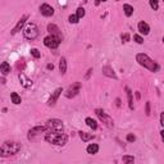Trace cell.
Returning <instances> with one entry per match:
<instances>
[{
    "instance_id": "obj_1",
    "label": "cell",
    "mask_w": 164,
    "mask_h": 164,
    "mask_svg": "<svg viewBox=\"0 0 164 164\" xmlns=\"http://www.w3.org/2000/svg\"><path fill=\"white\" fill-rule=\"evenodd\" d=\"M45 140L48 141L49 144L63 146V145L67 144V136L63 133V131H56V132H46L45 133Z\"/></svg>"
},
{
    "instance_id": "obj_2",
    "label": "cell",
    "mask_w": 164,
    "mask_h": 164,
    "mask_svg": "<svg viewBox=\"0 0 164 164\" xmlns=\"http://www.w3.org/2000/svg\"><path fill=\"white\" fill-rule=\"evenodd\" d=\"M21 150V145L18 142H14V141H7L1 145L0 147V155L4 158L10 157V155L17 154L18 151Z\"/></svg>"
},
{
    "instance_id": "obj_3",
    "label": "cell",
    "mask_w": 164,
    "mask_h": 164,
    "mask_svg": "<svg viewBox=\"0 0 164 164\" xmlns=\"http://www.w3.org/2000/svg\"><path fill=\"white\" fill-rule=\"evenodd\" d=\"M136 60L138 62V64L140 65L147 68V69H150L151 72H157V71L159 69V65L153 60V59H150L146 54H137V55H136Z\"/></svg>"
},
{
    "instance_id": "obj_4",
    "label": "cell",
    "mask_w": 164,
    "mask_h": 164,
    "mask_svg": "<svg viewBox=\"0 0 164 164\" xmlns=\"http://www.w3.org/2000/svg\"><path fill=\"white\" fill-rule=\"evenodd\" d=\"M23 35L26 39L28 40H35L37 36H39V28L35 23H30L26 26V28L23 30Z\"/></svg>"
},
{
    "instance_id": "obj_5",
    "label": "cell",
    "mask_w": 164,
    "mask_h": 164,
    "mask_svg": "<svg viewBox=\"0 0 164 164\" xmlns=\"http://www.w3.org/2000/svg\"><path fill=\"white\" fill-rule=\"evenodd\" d=\"M46 127V132H56V131H63V122L59 119H49L45 124Z\"/></svg>"
},
{
    "instance_id": "obj_6",
    "label": "cell",
    "mask_w": 164,
    "mask_h": 164,
    "mask_svg": "<svg viewBox=\"0 0 164 164\" xmlns=\"http://www.w3.org/2000/svg\"><path fill=\"white\" fill-rule=\"evenodd\" d=\"M60 42H62L60 39H58V37H55V36H51V35L44 39L45 46H48V48H50V49H56Z\"/></svg>"
},
{
    "instance_id": "obj_7",
    "label": "cell",
    "mask_w": 164,
    "mask_h": 164,
    "mask_svg": "<svg viewBox=\"0 0 164 164\" xmlns=\"http://www.w3.org/2000/svg\"><path fill=\"white\" fill-rule=\"evenodd\" d=\"M95 113H96V116L100 118V121H103V123H105L108 127H113V119H112L104 110H101V109H96Z\"/></svg>"
},
{
    "instance_id": "obj_8",
    "label": "cell",
    "mask_w": 164,
    "mask_h": 164,
    "mask_svg": "<svg viewBox=\"0 0 164 164\" xmlns=\"http://www.w3.org/2000/svg\"><path fill=\"white\" fill-rule=\"evenodd\" d=\"M80 86H81L80 82H76L73 86H71L69 89L67 90V92H65V96H67V97H75L76 95L80 92Z\"/></svg>"
},
{
    "instance_id": "obj_9",
    "label": "cell",
    "mask_w": 164,
    "mask_h": 164,
    "mask_svg": "<svg viewBox=\"0 0 164 164\" xmlns=\"http://www.w3.org/2000/svg\"><path fill=\"white\" fill-rule=\"evenodd\" d=\"M46 131L48 130H46L45 126H37V127L32 128V130L28 132V138H34L35 136L40 135V133H46Z\"/></svg>"
},
{
    "instance_id": "obj_10",
    "label": "cell",
    "mask_w": 164,
    "mask_h": 164,
    "mask_svg": "<svg viewBox=\"0 0 164 164\" xmlns=\"http://www.w3.org/2000/svg\"><path fill=\"white\" fill-rule=\"evenodd\" d=\"M40 12H41V14L45 15V17H51V15L54 14V8L49 4H42L40 7Z\"/></svg>"
},
{
    "instance_id": "obj_11",
    "label": "cell",
    "mask_w": 164,
    "mask_h": 164,
    "mask_svg": "<svg viewBox=\"0 0 164 164\" xmlns=\"http://www.w3.org/2000/svg\"><path fill=\"white\" fill-rule=\"evenodd\" d=\"M48 31L50 32L51 36H55V37H58V39H60V40L63 39V36L60 34V30H59L58 26H55V24H53V23L48 24Z\"/></svg>"
},
{
    "instance_id": "obj_12",
    "label": "cell",
    "mask_w": 164,
    "mask_h": 164,
    "mask_svg": "<svg viewBox=\"0 0 164 164\" xmlns=\"http://www.w3.org/2000/svg\"><path fill=\"white\" fill-rule=\"evenodd\" d=\"M27 19H28V15H27V14H24L23 17H22L21 19L18 21V23L15 24V27H14V28H13L12 34H13V35H15V34H17V32H19L21 30H22V27L24 26V23H26V21H27Z\"/></svg>"
},
{
    "instance_id": "obj_13",
    "label": "cell",
    "mask_w": 164,
    "mask_h": 164,
    "mask_svg": "<svg viewBox=\"0 0 164 164\" xmlns=\"http://www.w3.org/2000/svg\"><path fill=\"white\" fill-rule=\"evenodd\" d=\"M18 78H19L21 85H22L23 87H26V89H28V87H31V86H32V81L30 80V78L27 77V76L24 75V73H19Z\"/></svg>"
},
{
    "instance_id": "obj_14",
    "label": "cell",
    "mask_w": 164,
    "mask_h": 164,
    "mask_svg": "<svg viewBox=\"0 0 164 164\" xmlns=\"http://www.w3.org/2000/svg\"><path fill=\"white\" fill-rule=\"evenodd\" d=\"M60 92H62V89H56L55 91L53 92V95L50 96V99L48 100V105L49 106H54V105H55V103H56V100H58Z\"/></svg>"
},
{
    "instance_id": "obj_15",
    "label": "cell",
    "mask_w": 164,
    "mask_h": 164,
    "mask_svg": "<svg viewBox=\"0 0 164 164\" xmlns=\"http://www.w3.org/2000/svg\"><path fill=\"white\" fill-rule=\"evenodd\" d=\"M137 27H138L140 34H142V35H147L149 34V31H150V27H149V24H147L146 22H140Z\"/></svg>"
},
{
    "instance_id": "obj_16",
    "label": "cell",
    "mask_w": 164,
    "mask_h": 164,
    "mask_svg": "<svg viewBox=\"0 0 164 164\" xmlns=\"http://www.w3.org/2000/svg\"><path fill=\"white\" fill-rule=\"evenodd\" d=\"M103 73H104L105 76H108V77H110V78H117L116 73H114V71L112 69L109 65H106V67H103Z\"/></svg>"
},
{
    "instance_id": "obj_17",
    "label": "cell",
    "mask_w": 164,
    "mask_h": 164,
    "mask_svg": "<svg viewBox=\"0 0 164 164\" xmlns=\"http://www.w3.org/2000/svg\"><path fill=\"white\" fill-rule=\"evenodd\" d=\"M0 72H1L4 76L9 75V73H10V65L8 64L7 62H3L1 65H0Z\"/></svg>"
},
{
    "instance_id": "obj_18",
    "label": "cell",
    "mask_w": 164,
    "mask_h": 164,
    "mask_svg": "<svg viewBox=\"0 0 164 164\" xmlns=\"http://www.w3.org/2000/svg\"><path fill=\"white\" fill-rule=\"evenodd\" d=\"M86 151L89 153V154L94 155V154H96V153L99 151V146H97V144H90L89 146H87Z\"/></svg>"
},
{
    "instance_id": "obj_19",
    "label": "cell",
    "mask_w": 164,
    "mask_h": 164,
    "mask_svg": "<svg viewBox=\"0 0 164 164\" xmlns=\"http://www.w3.org/2000/svg\"><path fill=\"white\" fill-rule=\"evenodd\" d=\"M80 136H81L82 141H85V142H87V141L94 138V135H92V133H87V132H80Z\"/></svg>"
},
{
    "instance_id": "obj_20",
    "label": "cell",
    "mask_w": 164,
    "mask_h": 164,
    "mask_svg": "<svg viewBox=\"0 0 164 164\" xmlns=\"http://www.w3.org/2000/svg\"><path fill=\"white\" fill-rule=\"evenodd\" d=\"M59 69H60L62 75H64V73L67 72V60H65L64 58H62L60 62H59Z\"/></svg>"
},
{
    "instance_id": "obj_21",
    "label": "cell",
    "mask_w": 164,
    "mask_h": 164,
    "mask_svg": "<svg viewBox=\"0 0 164 164\" xmlns=\"http://www.w3.org/2000/svg\"><path fill=\"white\" fill-rule=\"evenodd\" d=\"M123 10H124V14L127 15V17H131V15L133 14V8L131 7L130 4H126L124 7H123Z\"/></svg>"
},
{
    "instance_id": "obj_22",
    "label": "cell",
    "mask_w": 164,
    "mask_h": 164,
    "mask_svg": "<svg viewBox=\"0 0 164 164\" xmlns=\"http://www.w3.org/2000/svg\"><path fill=\"white\" fill-rule=\"evenodd\" d=\"M86 124L89 126L90 128H92V130H96L97 128V123L95 119H92V118H86Z\"/></svg>"
},
{
    "instance_id": "obj_23",
    "label": "cell",
    "mask_w": 164,
    "mask_h": 164,
    "mask_svg": "<svg viewBox=\"0 0 164 164\" xmlns=\"http://www.w3.org/2000/svg\"><path fill=\"white\" fill-rule=\"evenodd\" d=\"M10 99H12L13 104H21V96L17 92H12V94H10Z\"/></svg>"
},
{
    "instance_id": "obj_24",
    "label": "cell",
    "mask_w": 164,
    "mask_h": 164,
    "mask_svg": "<svg viewBox=\"0 0 164 164\" xmlns=\"http://www.w3.org/2000/svg\"><path fill=\"white\" fill-rule=\"evenodd\" d=\"M127 91V96H128V105H130V109H133V99H132V91L130 89H126Z\"/></svg>"
},
{
    "instance_id": "obj_25",
    "label": "cell",
    "mask_w": 164,
    "mask_h": 164,
    "mask_svg": "<svg viewBox=\"0 0 164 164\" xmlns=\"http://www.w3.org/2000/svg\"><path fill=\"white\" fill-rule=\"evenodd\" d=\"M150 7L154 10H158V8H159V0H150Z\"/></svg>"
},
{
    "instance_id": "obj_26",
    "label": "cell",
    "mask_w": 164,
    "mask_h": 164,
    "mask_svg": "<svg viewBox=\"0 0 164 164\" xmlns=\"http://www.w3.org/2000/svg\"><path fill=\"white\" fill-rule=\"evenodd\" d=\"M133 160H135V158L130 157V155H124L123 157V162H126V163H133Z\"/></svg>"
},
{
    "instance_id": "obj_27",
    "label": "cell",
    "mask_w": 164,
    "mask_h": 164,
    "mask_svg": "<svg viewBox=\"0 0 164 164\" xmlns=\"http://www.w3.org/2000/svg\"><path fill=\"white\" fill-rule=\"evenodd\" d=\"M31 54H32L34 58H36V59L40 58V51L37 50V49H31Z\"/></svg>"
},
{
    "instance_id": "obj_28",
    "label": "cell",
    "mask_w": 164,
    "mask_h": 164,
    "mask_svg": "<svg viewBox=\"0 0 164 164\" xmlns=\"http://www.w3.org/2000/svg\"><path fill=\"white\" fill-rule=\"evenodd\" d=\"M76 15H77L78 18L85 17V9H83V8H78V9H77V14H76Z\"/></svg>"
},
{
    "instance_id": "obj_29",
    "label": "cell",
    "mask_w": 164,
    "mask_h": 164,
    "mask_svg": "<svg viewBox=\"0 0 164 164\" xmlns=\"http://www.w3.org/2000/svg\"><path fill=\"white\" fill-rule=\"evenodd\" d=\"M133 40H135L137 44H142L144 42V39L140 36V35H135V36H133Z\"/></svg>"
},
{
    "instance_id": "obj_30",
    "label": "cell",
    "mask_w": 164,
    "mask_h": 164,
    "mask_svg": "<svg viewBox=\"0 0 164 164\" xmlns=\"http://www.w3.org/2000/svg\"><path fill=\"white\" fill-rule=\"evenodd\" d=\"M68 19H69L71 23H77L80 18H78L77 15H69V18H68Z\"/></svg>"
},
{
    "instance_id": "obj_31",
    "label": "cell",
    "mask_w": 164,
    "mask_h": 164,
    "mask_svg": "<svg viewBox=\"0 0 164 164\" xmlns=\"http://www.w3.org/2000/svg\"><path fill=\"white\" fill-rule=\"evenodd\" d=\"M135 140H136L135 135H132V133H128V135H127V141H128V142H133Z\"/></svg>"
},
{
    "instance_id": "obj_32",
    "label": "cell",
    "mask_w": 164,
    "mask_h": 164,
    "mask_svg": "<svg viewBox=\"0 0 164 164\" xmlns=\"http://www.w3.org/2000/svg\"><path fill=\"white\" fill-rule=\"evenodd\" d=\"M122 40H123V42H127V41L130 40V35H128V34H123L122 35Z\"/></svg>"
},
{
    "instance_id": "obj_33",
    "label": "cell",
    "mask_w": 164,
    "mask_h": 164,
    "mask_svg": "<svg viewBox=\"0 0 164 164\" xmlns=\"http://www.w3.org/2000/svg\"><path fill=\"white\" fill-rule=\"evenodd\" d=\"M146 114H150V103H146Z\"/></svg>"
},
{
    "instance_id": "obj_34",
    "label": "cell",
    "mask_w": 164,
    "mask_h": 164,
    "mask_svg": "<svg viewBox=\"0 0 164 164\" xmlns=\"http://www.w3.org/2000/svg\"><path fill=\"white\" fill-rule=\"evenodd\" d=\"M53 68H54L53 64H48V69H53Z\"/></svg>"
},
{
    "instance_id": "obj_35",
    "label": "cell",
    "mask_w": 164,
    "mask_h": 164,
    "mask_svg": "<svg viewBox=\"0 0 164 164\" xmlns=\"http://www.w3.org/2000/svg\"><path fill=\"white\" fill-rule=\"evenodd\" d=\"M163 122H164V121H163V114H162V116H160V124H162V126L164 124V123H163Z\"/></svg>"
},
{
    "instance_id": "obj_36",
    "label": "cell",
    "mask_w": 164,
    "mask_h": 164,
    "mask_svg": "<svg viewBox=\"0 0 164 164\" xmlns=\"http://www.w3.org/2000/svg\"><path fill=\"white\" fill-rule=\"evenodd\" d=\"M106 1V0H96V4H100V3H104Z\"/></svg>"
}]
</instances>
